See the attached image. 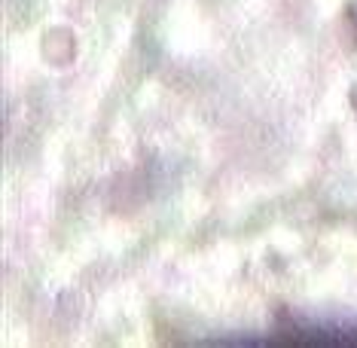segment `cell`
Segmentation results:
<instances>
[{
    "instance_id": "6da1fadb",
    "label": "cell",
    "mask_w": 357,
    "mask_h": 348,
    "mask_svg": "<svg viewBox=\"0 0 357 348\" xmlns=\"http://www.w3.org/2000/svg\"><path fill=\"white\" fill-rule=\"evenodd\" d=\"M284 342H357V327L348 324H336V327H324V324H312V327H290Z\"/></svg>"
}]
</instances>
